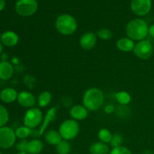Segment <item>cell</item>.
I'll use <instances>...</instances> for the list:
<instances>
[{"instance_id":"1","label":"cell","mask_w":154,"mask_h":154,"mask_svg":"<svg viewBox=\"0 0 154 154\" xmlns=\"http://www.w3.org/2000/svg\"><path fill=\"white\" fill-rule=\"evenodd\" d=\"M149 26L147 23L141 18H135L127 23L126 33L128 38L133 41L144 40L148 35Z\"/></svg>"},{"instance_id":"2","label":"cell","mask_w":154,"mask_h":154,"mask_svg":"<svg viewBox=\"0 0 154 154\" xmlns=\"http://www.w3.org/2000/svg\"><path fill=\"white\" fill-rule=\"evenodd\" d=\"M104 99L105 96L102 90L99 88L93 87L85 92L83 96V104L88 111H94L102 107Z\"/></svg>"},{"instance_id":"3","label":"cell","mask_w":154,"mask_h":154,"mask_svg":"<svg viewBox=\"0 0 154 154\" xmlns=\"http://www.w3.org/2000/svg\"><path fill=\"white\" fill-rule=\"evenodd\" d=\"M56 29L57 31L64 35H70L75 33L78 28V23L72 15L63 14L56 20Z\"/></svg>"},{"instance_id":"4","label":"cell","mask_w":154,"mask_h":154,"mask_svg":"<svg viewBox=\"0 0 154 154\" xmlns=\"http://www.w3.org/2000/svg\"><path fill=\"white\" fill-rule=\"evenodd\" d=\"M79 130L80 126L78 121L72 119L63 121L59 128V132L63 139L66 141L74 139L79 133Z\"/></svg>"},{"instance_id":"5","label":"cell","mask_w":154,"mask_h":154,"mask_svg":"<svg viewBox=\"0 0 154 154\" xmlns=\"http://www.w3.org/2000/svg\"><path fill=\"white\" fill-rule=\"evenodd\" d=\"M43 114L42 110L39 108H29L26 112L23 117V124L24 126L35 129L42 124L43 122Z\"/></svg>"},{"instance_id":"6","label":"cell","mask_w":154,"mask_h":154,"mask_svg":"<svg viewBox=\"0 0 154 154\" xmlns=\"http://www.w3.org/2000/svg\"><path fill=\"white\" fill-rule=\"evenodd\" d=\"M38 5L36 0H17L15 4V11L22 17H29L38 10Z\"/></svg>"},{"instance_id":"7","label":"cell","mask_w":154,"mask_h":154,"mask_svg":"<svg viewBox=\"0 0 154 154\" xmlns=\"http://www.w3.org/2000/svg\"><path fill=\"white\" fill-rule=\"evenodd\" d=\"M16 134L11 128L3 126L0 128V148L3 150L9 149L16 142Z\"/></svg>"},{"instance_id":"8","label":"cell","mask_w":154,"mask_h":154,"mask_svg":"<svg viewBox=\"0 0 154 154\" xmlns=\"http://www.w3.org/2000/svg\"><path fill=\"white\" fill-rule=\"evenodd\" d=\"M135 55L138 59L142 60H147L153 56V47L151 42L147 40H142L135 44L133 50Z\"/></svg>"},{"instance_id":"9","label":"cell","mask_w":154,"mask_h":154,"mask_svg":"<svg viewBox=\"0 0 154 154\" xmlns=\"http://www.w3.org/2000/svg\"><path fill=\"white\" fill-rule=\"evenodd\" d=\"M152 0H132L131 10L138 17H144L150 11Z\"/></svg>"},{"instance_id":"10","label":"cell","mask_w":154,"mask_h":154,"mask_svg":"<svg viewBox=\"0 0 154 154\" xmlns=\"http://www.w3.org/2000/svg\"><path fill=\"white\" fill-rule=\"evenodd\" d=\"M57 108H56V107L50 108V109L47 111L46 114H45V117H44L43 119V122H42L40 129H39V130L36 131V132H37V135H36V136H42V135L45 133V130H46L47 128L48 127L50 123L56 120V118H57Z\"/></svg>"},{"instance_id":"11","label":"cell","mask_w":154,"mask_h":154,"mask_svg":"<svg viewBox=\"0 0 154 154\" xmlns=\"http://www.w3.org/2000/svg\"><path fill=\"white\" fill-rule=\"evenodd\" d=\"M17 102L23 108H34L36 104V99L34 95L28 91H22L18 93Z\"/></svg>"},{"instance_id":"12","label":"cell","mask_w":154,"mask_h":154,"mask_svg":"<svg viewBox=\"0 0 154 154\" xmlns=\"http://www.w3.org/2000/svg\"><path fill=\"white\" fill-rule=\"evenodd\" d=\"M96 42H97L96 35L92 32H87L81 35L80 38V45L84 50L90 51L96 46Z\"/></svg>"},{"instance_id":"13","label":"cell","mask_w":154,"mask_h":154,"mask_svg":"<svg viewBox=\"0 0 154 154\" xmlns=\"http://www.w3.org/2000/svg\"><path fill=\"white\" fill-rule=\"evenodd\" d=\"M0 42L5 46L11 48L17 45L19 42V36L13 31H6L2 34L0 37Z\"/></svg>"},{"instance_id":"14","label":"cell","mask_w":154,"mask_h":154,"mask_svg":"<svg viewBox=\"0 0 154 154\" xmlns=\"http://www.w3.org/2000/svg\"><path fill=\"white\" fill-rule=\"evenodd\" d=\"M70 116L75 120H83L88 115V110L84 105H76L71 108L69 111Z\"/></svg>"},{"instance_id":"15","label":"cell","mask_w":154,"mask_h":154,"mask_svg":"<svg viewBox=\"0 0 154 154\" xmlns=\"http://www.w3.org/2000/svg\"><path fill=\"white\" fill-rule=\"evenodd\" d=\"M17 92L14 89L11 88V87L4 89L0 93V99L4 103H12L16 99H17Z\"/></svg>"},{"instance_id":"16","label":"cell","mask_w":154,"mask_h":154,"mask_svg":"<svg viewBox=\"0 0 154 154\" xmlns=\"http://www.w3.org/2000/svg\"><path fill=\"white\" fill-rule=\"evenodd\" d=\"M14 74V67L9 62H0V79L3 81L9 80Z\"/></svg>"},{"instance_id":"17","label":"cell","mask_w":154,"mask_h":154,"mask_svg":"<svg viewBox=\"0 0 154 154\" xmlns=\"http://www.w3.org/2000/svg\"><path fill=\"white\" fill-rule=\"evenodd\" d=\"M45 139L48 144L55 146L60 144L63 140L59 131L54 129H50L45 132Z\"/></svg>"},{"instance_id":"18","label":"cell","mask_w":154,"mask_h":154,"mask_svg":"<svg viewBox=\"0 0 154 154\" xmlns=\"http://www.w3.org/2000/svg\"><path fill=\"white\" fill-rule=\"evenodd\" d=\"M135 44L129 38H121L117 42V48L123 52H130L135 48Z\"/></svg>"},{"instance_id":"19","label":"cell","mask_w":154,"mask_h":154,"mask_svg":"<svg viewBox=\"0 0 154 154\" xmlns=\"http://www.w3.org/2000/svg\"><path fill=\"white\" fill-rule=\"evenodd\" d=\"M44 148V144L41 140L34 138L29 141L27 144L26 153L28 154H39Z\"/></svg>"},{"instance_id":"20","label":"cell","mask_w":154,"mask_h":154,"mask_svg":"<svg viewBox=\"0 0 154 154\" xmlns=\"http://www.w3.org/2000/svg\"><path fill=\"white\" fill-rule=\"evenodd\" d=\"M90 154H108L110 153V148L108 144L103 142L93 143L90 147Z\"/></svg>"},{"instance_id":"21","label":"cell","mask_w":154,"mask_h":154,"mask_svg":"<svg viewBox=\"0 0 154 154\" xmlns=\"http://www.w3.org/2000/svg\"><path fill=\"white\" fill-rule=\"evenodd\" d=\"M52 101V94L48 91H44L39 94L38 97V104L40 108L48 106Z\"/></svg>"},{"instance_id":"22","label":"cell","mask_w":154,"mask_h":154,"mask_svg":"<svg viewBox=\"0 0 154 154\" xmlns=\"http://www.w3.org/2000/svg\"><path fill=\"white\" fill-rule=\"evenodd\" d=\"M115 99L121 105H127L132 100L130 94L126 91H120L116 93Z\"/></svg>"},{"instance_id":"23","label":"cell","mask_w":154,"mask_h":154,"mask_svg":"<svg viewBox=\"0 0 154 154\" xmlns=\"http://www.w3.org/2000/svg\"><path fill=\"white\" fill-rule=\"evenodd\" d=\"M32 129L30 128L27 127V126H23L18 127L17 129L15 130V134H16L17 138H20V139H26L29 135L32 134Z\"/></svg>"},{"instance_id":"24","label":"cell","mask_w":154,"mask_h":154,"mask_svg":"<svg viewBox=\"0 0 154 154\" xmlns=\"http://www.w3.org/2000/svg\"><path fill=\"white\" fill-rule=\"evenodd\" d=\"M112 133L111 132V131L108 130V129H101L99 130V133H98V137H99V139L101 142H103L105 144H108L110 143L111 141V138H112Z\"/></svg>"},{"instance_id":"25","label":"cell","mask_w":154,"mask_h":154,"mask_svg":"<svg viewBox=\"0 0 154 154\" xmlns=\"http://www.w3.org/2000/svg\"><path fill=\"white\" fill-rule=\"evenodd\" d=\"M56 150L57 154H69L71 151V145L68 141L63 140L56 146Z\"/></svg>"},{"instance_id":"26","label":"cell","mask_w":154,"mask_h":154,"mask_svg":"<svg viewBox=\"0 0 154 154\" xmlns=\"http://www.w3.org/2000/svg\"><path fill=\"white\" fill-rule=\"evenodd\" d=\"M9 120V114L6 108L0 105V128L3 127Z\"/></svg>"},{"instance_id":"27","label":"cell","mask_w":154,"mask_h":154,"mask_svg":"<svg viewBox=\"0 0 154 154\" xmlns=\"http://www.w3.org/2000/svg\"><path fill=\"white\" fill-rule=\"evenodd\" d=\"M123 143V137L122 136V135L118 133H116L114 135H113L112 138H111V141L110 142L111 147L114 148V147H117L122 146Z\"/></svg>"},{"instance_id":"28","label":"cell","mask_w":154,"mask_h":154,"mask_svg":"<svg viewBox=\"0 0 154 154\" xmlns=\"http://www.w3.org/2000/svg\"><path fill=\"white\" fill-rule=\"evenodd\" d=\"M97 35L102 40H109L112 38L113 33L108 29H101L97 32Z\"/></svg>"},{"instance_id":"29","label":"cell","mask_w":154,"mask_h":154,"mask_svg":"<svg viewBox=\"0 0 154 154\" xmlns=\"http://www.w3.org/2000/svg\"><path fill=\"white\" fill-rule=\"evenodd\" d=\"M109 154H132V152L127 147H123V146H120V147H114L110 151Z\"/></svg>"},{"instance_id":"30","label":"cell","mask_w":154,"mask_h":154,"mask_svg":"<svg viewBox=\"0 0 154 154\" xmlns=\"http://www.w3.org/2000/svg\"><path fill=\"white\" fill-rule=\"evenodd\" d=\"M28 142L29 141L26 139H23L16 144V150H17L18 153H20V152H26V153Z\"/></svg>"},{"instance_id":"31","label":"cell","mask_w":154,"mask_h":154,"mask_svg":"<svg viewBox=\"0 0 154 154\" xmlns=\"http://www.w3.org/2000/svg\"><path fill=\"white\" fill-rule=\"evenodd\" d=\"M148 35H150L152 38H154V24L150 26L149 27V31H148Z\"/></svg>"},{"instance_id":"32","label":"cell","mask_w":154,"mask_h":154,"mask_svg":"<svg viewBox=\"0 0 154 154\" xmlns=\"http://www.w3.org/2000/svg\"><path fill=\"white\" fill-rule=\"evenodd\" d=\"M5 7V0H0V11H2Z\"/></svg>"},{"instance_id":"33","label":"cell","mask_w":154,"mask_h":154,"mask_svg":"<svg viewBox=\"0 0 154 154\" xmlns=\"http://www.w3.org/2000/svg\"><path fill=\"white\" fill-rule=\"evenodd\" d=\"M113 111H114V108H113V107L111 106V105L108 106L106 108V109H105V111H106L107 113H111Z\"/></svg>"},{"instance_id":"34","label":"cell","mask_w":154,"mask_h":154,"mask_svg":"<svg viewBox=\"0 0 154 154\" xmlns=\"http://www.w3.org/2000/svg\"><path fill=\"white\" fill-rule=\"evenodd\" d=\"M2 61H7V54L5 53L2 54Z\"/></svg>"},{"instance_id":"35","label":"cell","mask_w":154,"mask_h":154,"mask_svg":"<svg viewBox=\"0 0 154 154\" xmlns=\"http://www.w3.org/2000/svg\"><path fill=\"white\" fill-rule=\"evenodd\" d=\"M143 154H153L152 153V151H150V150H145V151L143 153Z\"/></svg>"},{"instance_id":"36","label":"cell","mask_w":154,"mask_h":154,"mask_svg":"<svg viewBox=\"0 0 154 154\" xmlns=\"http://www.w3.org/2000/svg\"><path fill=\"white\" fill-rule=\"evenodd\" d=\"M2 49H3L2 44V42H0V55H1L2 53Z\"/></svg>"},{"instance_id":"37","label":"cell","mask_w":154,"mask_h":154,"mask_svg":"<svg viewBox=\"0 0 154 154\" xmlns=\"http://www.w3.org/2000/svg\"><path fill=\"white\" fill-rule=\"evenodd\" d=\"M16 154H28V153H26V152H20V153H17Z\"/></svg>"},{"instance_id":"38","label":"cell","mask_w":154,"mask_h":154,"mask_svg":"<svg viewBox=\"0 0 154 154\" xmlns=\"http://www.w3.org/2000/svg\"><path fill=\"white\" fill-rule=\"evenodd\" d=\"M0 154H3L2 153H1V152H0Z\"/></svg>"},{"instance_id":"39","label":"cell","mask_w":154,"mask_h":154,"mask_svg":"<svg viewBox=\"0 0 154 154\" xmlns=\"http://www.w3.org/2000/svg\"><path fill=\"white\" fill-rule=\"evenodd\" d=\"M39 154H41V153H39Z\"/></svg>"}]
</instances>
